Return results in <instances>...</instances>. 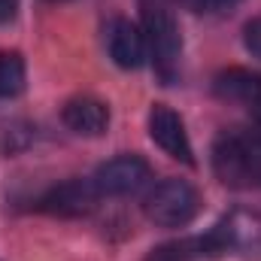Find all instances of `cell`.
Wrapping results in <instances>:
<instances>
[{
	"label": "cell",
	"mask_w": 261,
	"mask_h": 261,
	"mask_svg": "<svg viewBox=\"0 0 261 261\" xmlns=\"http://www.w3.org/2000/svg\"><path fill=\"white\" fill-rule=\"evenodd\" d=\"M24 88V61L15 52H0V97H15Z\"/></svg>",
	"instance_id": "11"
},
{
	"label": "cell",
	"mask_w": 261,
	"mask_h": 261,
	"mask_svg": "<svg viewBox=\"0 0 261 261\" xmlns=\"http://www.w3.org/2000/svg\"><path fill=\"white\" fill-rule=\"evenodd\" d=\"M107 52L122 70H137L146 61V37L128 18H113L107 24Z\"/></svg>",
	"instance_id": "8"
},
{
	"label": "cell",
	"mask_w": 261,
	"mask_h": 261,
	"mask_svg": "<svg viewBox=\"0 0 261 261\" xmlns=\"http://www.w3.org/2000/svg\"><path fill=\"white\" fill-rule=\"evenodd\" d=\"M149 137L176 161L182 164H192V143H189V134L182 119L167 107V103H155L149 110Z\"/></svg>",
	"instance_id": "7"
},
{
	"label": "cell",
	"mask_w": 261,
	"mask_h": 261,
	"mask_svg": "<svg viewBox=\"0 0 261 261\" xmlns=\"http://www.w3.org/2000/svg\"><path fill=\"white\" fill-rule=\"evenodd\" d=\"M186 3H189V9H195V12H203V15H219V12L234 9L240 0H186Z\"/></svg>",
	"instance_id": "12"
},
{
	"label": "cell",
	"mask_w": 261,
	"mask_h": 261,
	"mask_svg": "<svg viewBox=\"0 0 261 261\" xmlns=\"http://www.w3.org/2000/svg\"><path fill=\"white\" fill-rule=\"evenodd\" d=\"M55 3H58V0H55Z\"/></svg>",
	"instance_id": "16"
},
{
	"label": "cell",
	"mask_w": 261,
	"mask_h": 261,
	"mask_svg": "<svg viewBox=\"0 0 261 261\" xmlns=\"http://www.w3.org/2000/svg\"><path fill=\"white\" fill-rule=\"evenodd\" d=\"M249 110L255 113V119H258V125H261V88H258V94H255V100L249 103Z\"/></svg>",
	"instance_id": "15"
},
{
	"label": "cell",
	"mask_w": 261,
	"mask_h": 261,
	"mask_svg": "<svg viewBox=\"0 0 261 261\" xmlns=\"http://www.w3.org/2000/svg\"><path fill=\"white\" fill-rule=\"evenodd\" d=\"M61 119L67 128L82 134V137H100L110 125V110L97 97H73L64 103Z\"/></svg>",
	"instance_id": "9"
},
{
	"label": "cell",
	"mask_w": 261,
	"mask_h": 261,
	"mask_svg": "<svg viewBox=\"0 0 261 261\" xmlns=\"http://www.w3.org/2000/svg\"><path fill=\"white\" fill-rule=\"evenodd\" d=\"M261 88V76L258 73H246V70H228L216 79V94L225 100H237V103H252L255 94Z\"/></svg>",
	"instance_id": "10"
},
{
	"label": "cell",
	"mask_w": 261,
	"mask_h": 261,
	"mask_svg": "<svg viewBox=\"0 0 261 261\" xmlns=\"http://www.w3.org/2000/svg\"><path fill=\"white\" fill-rule=\"evenodd\" d=\"M197 210H200V197L182 179H164V182H158L146 195V200H143L146 219L155 222V225H161V228H182V225H189L197 216Z\"/></svg>",
	"instance_id": "3"
},
{
	"label": "cell",
	"mask_w": 261,
	"mask_h": 261,
	"mask_svg": "<svg viewBox=\"0 0 261 261\" xmlns=\"http://www.w3.org/2000/svg\"><path fill=\"white\" fill-rule=\"evenodd\" d=\"M213 170L228 189L261 186V134L255 130H225L213 143Z\"/></svg>",
	"instance_id": "1"
},
{
	"label": "cell",
	"mask_w": 261,
	"mask_h": 261,
	"mask_svg": "<svg viewBox=\"0 0 261 261\" xmlns=\"http://www.w3.org/2000/svg\"><path fill=\"white\" fill-rule=\"evenodd\" d=\"M243 43H246V49L261 58V18H252L249 24H246V31H243Z\"/></svg>",
	"instance_id": "13"
},
{
	"label": "cell",
	"mask_w": 261,
	"mask_h": 261,
	"mask_svg": "<svg viewBox=\"0 0 261 261\" xmlns=\"http://www.w3.org/2000/svg\"><path fill=\"white\" fill-rule=\"evenodd\" d=\"M228 252H237V237H234V225L231 219H222L216 228H210L206 234L197 237H182L173 243H161L158 249H152V255L146 261H197V258H222Z\"/></svg>",
	"instance_id": "4"
},
{
	"label": "cell",
	"mask_w": 261,
	"mask_h": 261,
	"mask_svg": "<svg viewBox=\"0 0 261 261\" xmlns=\"http://www.w3.org/2000/svg\"><path fill=\"white\" fill-rule=\"evenodd\" d=\"M15 9H18V0H0V24L12 21L15 18Z\"/></svg>",
	"instance_id": "14"
},
{
	"label": "cell",
	"mask_w": 261,
	"mask_h": 261,
	"mask_svg": "<svg viewBox=\"0 0 261 261\" xmlns=\"http://www.w3.org/2000/svg\"><path fill=\"white\" fill-rule=\"evenodd\" d=\"M97 200H100V192L94 179H67L40 197V210L73 219V216H88L97 206Z\"/></svg>",
	"instance_id": "6"
},
{
	"label": "cell",
	"mask_w": 261,
	"mask_h": 261,
	"mask_svg": "<svg viewBox=\"0 0 261 261\" xmlns=\"http://www.w3.org/2000/svg\"><path fill=\"white\" fill-rule=\"evenodd\" d=\"M143 37H146V55L164 85H173L179 79V58H182V37L176 18L164 6H146L143 9Z\"/></svg>",
	"instance_id": "2"
},
{
	"label": "cell",
	"mask_w": 261,
	"mask_h": 261,
	"mask_svg": "<svg viewBox=\"0 0 261 261\" xmlns=\"http://www.w3.org/2000/svg\"><path fill=\"white\" fill-rule=\"evenodd\" d=\"M149 176H152L149 164L140 155H119V158H110L107 164H100L91 179H94L100 197H125L140 192L149 182Z\"/></svg>",
	"instance_id": "5"
}]
</instances>
